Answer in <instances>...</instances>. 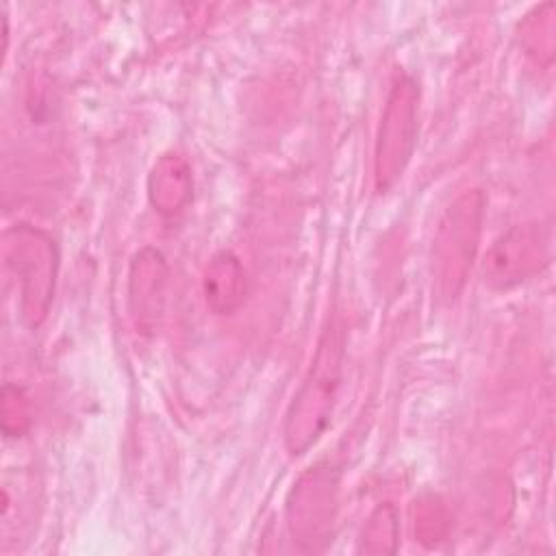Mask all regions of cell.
Wrapping results in <instances>:
<instances>
[{"mask_svg": "<svg viewBox=\"0 0 556 556\" xmlns=\"http://www.w3.org/2000/svg\"><path fill=\"white\" fill-rule=\"evenodd\" d=\"M191 195L189 167L176 154L163 156L150 174V200L161 213H176Z\"/></svg>", "mask_w": 556, "mask_h": 556, "instance_id": "52a82bcc", "label": "cell"}, {"mask_svg": "<svg viewBox=\"0 0 556 556\" xmlns=\"http://www.w3.org/2000/svg\"><path fill=\"white\" fill-rule=\"evenodd\" d=\"M339 363L341 341L337 332L328 330L319 343L311 374L295 395L287 417V445L293 454H302L324 430L334 400Z\"/></svg>", "mask_w": 556, "mask_h": 556, "instance_id": "6da1fadb", "label": "cell"}, {"mask_svg": "<svg viewBox=\"0 0 556 556\" xmlns=\"http://www.w3.org/2000/svg\"><path fill=\"white\" fill-rule=\"evenodd\" d=\"M206 304L219 313H232L245 298V271L232 252H217L204 274Z\"/></svg>", "mask_w": 556, "mask_h": 556, "instance_id": "5b68a950", "label": "cell"}, {"mask_svg": "<svg viewBox=\"0 0 556 556\" xmlns=\"http://www.w3.org/2000/svg\"><path fill=\"white\" fill-rule=\"evenodd\" d=\"M324 471L306 476L293 491V502L289 504L291 530L306 549H315L319 541H326V532L332 519V489Z\"/></svg>", "mask_w": 556, "mask_h": 556, "instance_id": "277c9868", "label": "cell"}, {"mask_svg": "<svg viewBox=\"0 0 556 556\" xmlns=\"http://www.w3.org/2000/svg\"><path fill=\"white\" fill-rule=\"evenodd\" d=\"M7 263L22 278L24 311L30 324H37L48 308L52 293V243L28 226H15L7 232Z\"/></svg>", "mask_w": 556, "mask_h": 556, "instance_id": "7a4b0ae2", "label": "cell"}, {"mask_svg": "<svg viewBox=\"0 0 556 556\" xmlns=\"http://www.w3.org/2000/svg\"><path fill=\"white\" fill-rule=\"evenodd\" d=\"M415 135V87L410 80L400 78L391 91L384 119L380 126L376 172L378 185L387 187L404 167Z\"/></svg>", "mask_w": 556, "mask_h": 556, "instance_id": "3957f363", "label": "cell"}, {"mask_svg": "<svg viewBox=\"0 0 556 556\" xmlns=\"http://www.w3.org/2000/svg\"><path fill=\"white\" fill-rule=\"evenodd\" d=\"M378 536H382V552H389V547L384 545V541H389L391 545L395 543V517H393V510L391 508H380L374 517H371V523L367 528V534L363 539V549L367 552H374L376 549V541ZM395 547V545H393Z\"/></svg>", "mask_w": 556, "mask_h": 556, "instance_id": "30bf717a", "label": "cell"}, {"mask_svg": "<svg viewBox=\"0 0 556 556\" xmlns=\"http://www.w3.org/2000/svg\"><path fill=\"white\" fill-rule=\"evenodd\" d=\"M534 243L536 241H530L528 232H523V230H515L508 237H504L502 241H497V245L491 250V256L486 263L489 280L500 282V285L519 280V276H523V267L530 263L528 258H532Z\"/></svg>", "mask_w": 556, "mask_h": 556, "instance_id": "ba28073f", "label": "cell"}, {"mask_svg": "<svg viewBox=\"0 0 556 556\" xmlns=\"http://www.w3.org/2000/svg\"><path fill=\"white\" fill-rule=\"evenodd\" d=\"M30 417H28V402L24 393L13 387L4 384L2 389V430L7 437H17L26 430Z\"/></svg>", "mask_w": 556, "mask_h": 556, "instance_id": "9c48e42d", "label": "cell"}, {"mask_svg": "<svg viewBox=\"0 0 556 556\" xmlns=\"http://www.w3.org/2000/svg\"><path fill=\"white\" fill-rule=\"evenodd\" d=\"M478 206H471L469 198L467 204H460L450 211L447 224H443L441 232V250H443V265H445V280H456L458 267L467 263L471 256L476 232H478Z\"/></svg>", "mask_w": 556, "mask_h": 556, "instance_id": "8992f818", "label": "cell"}]
</instances>
